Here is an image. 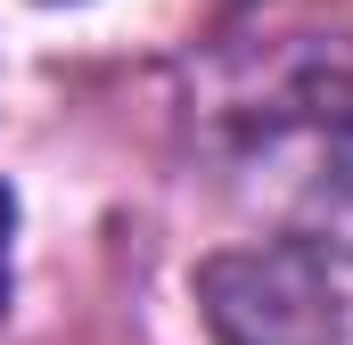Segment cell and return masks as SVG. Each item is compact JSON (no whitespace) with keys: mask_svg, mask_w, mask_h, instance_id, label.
I'll return each instance as SVG.
<instances>
[{"mask_svg":"<svg viewBox=\"0 0 353 345\" xmlns=\"http://www.w3.org/2000/svg\"><path fill=\"white\" fill-rule=\"evenodd\" d=\"M8 230H17V197L0 181V313H8Z\"/></svg>","mask_w":353,"mask_h":345,"instance_id":"7a4b0ae2","label":"cell"},{"mask_svg":"<svg viewBox=\"0 0 353 345\" xmlns=\"http://www.w3.org/2000/svg\"><path fill=\"white\" fill-rule=\"evenodd\" d=\"M205 321L222 345H337V279L304 247H255V255H222L197 279Z\"/></svg>","mask_w":353,"mask_h":345,"instance_id":"6da1fadb","label":"cell"}]
</instances>
